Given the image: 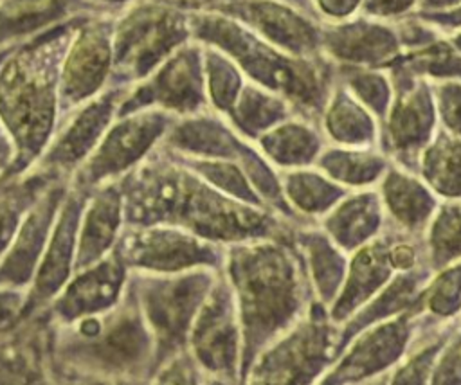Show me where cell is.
Here are the masks:
<instances>
[{
  "label": "cell",
  "mask_w": 461,
  "mask_h": 385,
  "mask_svg": "<svg viewBox=\"0 0 461 385\" xmlns=\"http://www.w3.org/2000/svg\"><path fill=\"white\" fill-rule=\"evenodd\" d=\"M79 210H81V203L77 198H68L65 201L59 214V221L56 225L49 248L43 255L40 272L36 275L34 290L27 300V306L52 297L68 277V272L72 266V252H74L72 248H74V236H76Z\"/></svg>",
  "instance_id": "9"
},
{
  "label": "cell",
  "mask_w": 461,
  "mask_h": 385,
  "mask_svg": "<svg viewBox=\"0 0 461 385\" xmlns=\"http://www.w3.org/2000/svg\"><path fill=\"white\" fill-rule=\"evenodd\" d=\"M387 196L391 205L398 212V216H402L409 223L420 221V218L427 214V209H429L427 194L421 192V189L409 180L393 178L387 184Z\"/></svg>",
  "instance_id": "14"
},
{
  "label": "cell",
  "mask_w": 461,
  "mask_h": 385,
  "mask_svg": "<svg viewBox=\"0 0 461 385\" xmlns=\"http://www.w3.org/2000/svg\"><path fill=\"white\" fill-rule=\"evenodd\" d=\"M121 216L119 192L113 189L99 192L85 212L81 239L77 246L76 266L85 268L94 264L115 239V230Z\"/></svg>",
  "instance_id": "11"
},
{
  "label": "cell",
  "mask_w": 461,
  "mask_h": 385,
  "mask_svg": "<svg viewBox=\"0 0 461 385\" xmlns=\"http://www.w3.org/2000/svg\"><path fill=\"white\" fill-rule=\"evenodd\" d=\"M79 336V356L92 367L113 374L139 365L148 349V333L131 308L113 313L108 320L85 318Z\"/></svg>",
  "instance_id": "2"
},
{
  "label": "cell",
  "mask_w": 461,
  "mask_h": 385,
  "mask_svg": "<svg viewBox=\"0 0 461 385\" xmlns=\"http://www.w3.org/2000/svg\"><path fill=\"white\" fill-rule=\"evenodd\" d=\"M121 282L122 264L117 254L86 270L81 277H76L68 284L67 291L58 299L56 311L65 318H76L112 306Z\"/></svg>",
  "instance_id": "8"
},
{
  "label": "cell",
  "mask_w": 461,
  "mask_h": 385,
  "mask_svg": "<svg viewBox=\"0 0 461 385\" xmlns=\"http://www.w3.org/2000/svg\"><path fill=\"white\" fill-rule=\"evenodd\" d=\"M164 121L158 113H142L126 121L106 133L101 146L79 173L81 184H95L104 176L115 175L139 160L151 142L160 135Z\"/></svg>",
  "instance_id": "3"
},
{
  "label": "cell",
  "mask_w": 461,
  "mask_h": 385,
  "mask_svg": "<svg viewBox=\"0 0 461 385\" xmlns=\"http://www.w3.org/2000/svg\"><path fill=\"white\" fill-rule=\"evenodd\" d=\"M59 5L54 0H20L13 7H7L0 14V34L23 31L34 23L45 20L47 14L56 13Z\"/></svg>",
  "instance_id": "16"
},
{
  "label": "cell",
  "mask_w": 461,
  "mask_h": 385,
  "mask_svg": "<svg viewBox=\"0 0 461 385\" xmlns=\"http://www.w3.org/2000/svg\"><path fill=\"white\" fill-rule=\"evenodd\" d=\"M59 196V189H50L45 196H41V200L36 201L11 246V252L0 266V284H23L31 277L32 266L36 264L41 246L45 245V237L58 209Z\"/></svg>",
  "instance_id": "6"
},
{
  "label": "cell",
  "mask_w": 461,
  "mask_h": 385,
  "mask_svg": "<svg viewBox=\"0 0 461 385\" xmlns=\"http://www.w3.org/2000/svg\"><path fill=\"white\" fill-rule=\"evenodd\" d=\"M112 99L110 95L90 104L86 110H83L70 126L56 139L49 153L45 155L43 164L47 167H68L76 164L79 158H83L92 146L101 137L104 126L110 121L112 115Z\"/></svg>",
  "instance_id": "10"
},
{
  "label": "cell",
  "mask_w": 461,
  "mask_h": 385,
  "mask_svg": "<svg viewBox=\"0 0 461 385\" xmlns=\"http://www.w3.org/2000/svg\"><path fill=\"white\" fill-rule=\"evenodd\" d=\"M5 153H7V148H5V144H4L2 139H0V166H2L4 160H5Z\"/></svg>",
  "instance_id": "19"
},
{
  "label": "cell",
  "mask_w": 461,
  "mask_h": 385,
  "mask_svg": "<svg viewBox=\"0 0 461 385\" xmlns=\"http://www.w3.org/2000/svg\"><path fill=\"white\" fill-rule=\"evenodd\" d=\"M34 191H36V185L32 180L29 185L11 189L0 196V252L11 241L18 225L20 212L23 205L31 200Z\"/></svg>",
  "instance_id": "17"
},
{
  "label": "cell",
  "mask_w": 461,
  "mask_h": 385,
  "mask_svg": "<svg viewBox=\"0 0 461 385\" xmlns=\"http://www.w3.org/2000/svg\"><path fill=\"white\" fill-rule=\"evenodd\" d=\"M259 277L247 281L245 308H249V320L261 318L268 329L283 322L294 309L295 295L290 279V266L274 255V264L256 268Z\"/></svg>",
  "instance_id": "7"
},
{
  "label": "cell",
  "mask_w": 461,
  "mask_h": 385,
  "mask_svg": "<svg viewBox=\"0 0 461 385\" xmlns=\"http://www.w3.org/2000/svg\"><path fill=\"white\" fill-rule=\"evenodd\" d=\"M22 311H25V306L18 293L0 291V329L14 324Z\"/></svg>",
  "instance_id": "18"
},
{
  "label": "cell",
  "mask_w": 461,
  "mask_h": 385,
  "mask_svg": "<svg viewBox=\"0 0 461 385\" xmlns=\"http://www.w3.org/2000/svg\"><path fill=\"white\" fill-rule=\"evenodd\" d=\"M0 117L18 148V164L40 153L54 121V94L47 76L16 59L0 77Z\"/></svg>",
  "instance_id": "1"
},
{
  "label": "cell",
  "mask_w": 461,
  "mask_h": 385,
  "mask_svg": "<svg viewBox=\"0 0 461 385\" xmlns=\"http://www.w3.org/2000/svg\"><path fill=\"white\" fill-rule=\"evenodd\" d=\"M232 331L227 320L225 308L220 304L209 306L200 317L194 331V344L200 358L211 367L230 365L232 354Z\"/></svg>",
  "instance_id": "13"
},
{
  "label": "cell",
  "mask_w": 461,
  "mask_h": 385,
  "mask_svg": "<svg viewBox=\"0 0 461 385\" xmlns=\"http://www.w3.org/2000/svg\"><path fill=\"white\" fill-rule=\"evenodd\" d=\"M200 295L202 281L196 277L157 282L142 291L144 311L162 344L171 345L182 338Z\"/></svg>",
  "instance_id": "4"
},
{
  "label": "cell",
  "mask_w": 461,
  "mask_h": 385,
  "mask_svg": "<svg viewBox=\"0 0 461 385\" xmlns=\"http://www.w3.org/2000/svg\"><path fill=\"white\" fill-rule=\"evenodd\" d=\"M119 255L137 266L153 270H180L207 261L209 250L194 237L171 230H146L124 237Z\"/></svg>",
  "instance_id": "5"
},
{
  "label": "cell",
  "mask_w": 461,
  "mask_h": 385,
  "mask_svg": "<svg viewBox=\"0 0 461 385\" xmlns=\"http://www.w3.org/2000/svg\"><path fill=\"white\" fill-rule=\"evenodd\" d=\"M106 67V47L97 38L83 40L74 50L67 74H65V94L70 99H81L94 92L103 79Z\"/></svg>",
  "instance_id": "12"
},
{
  "label": "cell",
  "mask_w": 461,
  "mask_h": 385,
  "mask_svg": "<svg viewBox=\"0 0 461 385\" xmlns=\"http://www.w3.org/2000/svg\"><path fill=\"white\" fill-rule=\"evenodd\" d=\"M427 171L438 187L461 192V146L445 144L427 160Z\"/></svg>",
  "instance_id": "15"
}]
</instances>
